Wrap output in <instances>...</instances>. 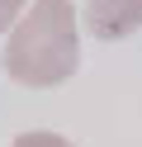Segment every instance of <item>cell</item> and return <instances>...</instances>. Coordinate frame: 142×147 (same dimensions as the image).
Segmentation results:
<instances>
[{"mask_svg": "<svg viewBox=\"0 0 142 147\" xmlns=\"http://www.w3.org/2000/svg\"><path fill=\"white\" fill-rule=\"evenodd\" d=\"M0 67L9 81L28 90H52L76 76L81 67V19L76 0H28V10L9 29Z\"/></svg>", "mask_w": 142, "mask_h": 147, "instance_id": "1", "label": "cell"}, {"mask_svg": "<svg viewBox=\"0 0 142 147\" xmlns=\"http://www.w3.org/2000/svg\"><path fill=\"white\" fill-rule=\"evenodd\" d=\"M142 29V0H90L85 5V33L100 43H118Z\"/></svg>", "mask_w": 142, "mask_h": 147, "instance_id": "2", "label": "cell"}, {"mask_svg": "<svg viewBox=\"0 0 142 147\" xmlns=\"http://www.w3.org/2000/svg\"><path fill=\"white\" fill-rule=\"evenodd\" d=\"M9 147H76V142L62 133H47V128H33V133H19Z\"/></svg>", "mask_w": 142, "mask_h": 147, "instance_id": "3", "label": "cell"}, {"mask_svg": "<svg viewBox=\"0 0 142 147\" xmlns=\"http://www.w3.org/2000/svg\"><path fill=\"white\" fill-rule=\"evenodd\" d=\"M24 10H28V0H0V33H9V29H14Z\"/></svg>", "mask_w": 142, "mask_h": 147, "instance_id": "4", "label": "cell"}, {"mask_svg": "<svg viewBox=\"0 0 142 147\" xmlns=\"http://www.w3.org/2000/svg\"><path fill=\"white\" fill-rule=\"evenodd\" d=\"M85 5H90V0H85Z\"/></svg>", "mask_w": 142, "mask_h": 147, "instance_id": "5", "label": "cell"}]
</instances>
